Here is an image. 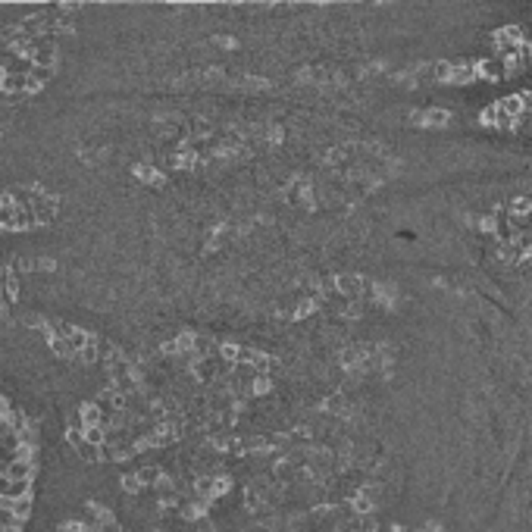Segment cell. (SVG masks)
Returning a JSON list of instances; mask_svg holds the SVG:
<instances>
[{"mask_svg":"<svg viewBox=\"0 0 532 532\" xmlns=\"http://www.w3.org/2000/svg\"><path fill=\"white\" fill-rule=\"evenodd\" d=\"M25 494H29V482H19V479H10V476H0V498L22 501Z\"/></svg>","mask_w":532,"mask_h":532,"instance_id":"cell-1","label":"cell"},{"mask_svg":"<svg viewBox=\"0 0 532 532\" xmlns=\"http://www.w3.org/2000/svg\"><path fill=\"white\" fill-rule=\"evenodd\" d=\"M10 479H19V482H29L31 479V460L29 457H13L10 463H6V473Z\"/></svg>","mask_w":532,"mask_h":532,"instance_id":"cell-2","label":"cell"},{"mask_svg":"<svg viewBox=\"0 0 532 532\" xmlns=\"http://www.w3.org/2000/svg\"><path fill=\"white\" fill-rule=\"evenodd\" d=\"M0 532H19V517L6 507H0Z\"/></svg>","mask_w":532,"mask_h":532,"instance_id":"cell-3","label":"cell"},{"mask_svg":"<svg viewBox=\"0 0 532 532\" xmlns=\"http://www.w3.org/2000/svg\"><path fill=\"white\" fill-rule=\"evenodd\" d=\"M85 442H91V444H97V448H100V444L106 442V432L100 429V426H88V429H85Z\"/></svg>","mask_w":532,"mask_h":532,"instance_id":"cell-4","label":"cell"}]
</instances>
